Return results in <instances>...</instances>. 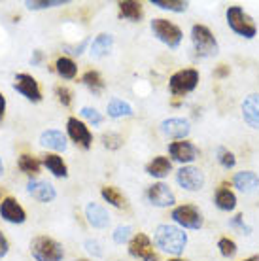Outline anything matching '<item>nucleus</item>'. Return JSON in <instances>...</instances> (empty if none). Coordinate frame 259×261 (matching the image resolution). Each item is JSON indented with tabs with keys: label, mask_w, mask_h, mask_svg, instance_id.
<instances>
[{
	"label": "nucleus",
	"mask_w": 259,
	"mask_h": 261,
	"mask_svg": "<svg viewBox=\"0 0 259 261\" xmlns=\"http://www.w3.org/2000/svg\"><path fill=\"white\" fill-rule=\"evenodd\" d=\"M153 241H156L157 248L170 255H180L188 246V235L184 233V229L169 225V223L157 225L156 233H153Z\"/></svg>",
	"instance_id": "nucleus-1"
},
{
	"label": "nucleus",
	"mask_w": 259,
	"mask_h": 261,
	"mask_svg": "<svg viewBox=\"0 0 259 261\" xmlns=\"http://www.w3.org/2000/svg\"><path fill=\"white\" fill-rule=\"evenodd\" d=\"M31 255L36 261H61L65 257V250L51 237H34L31 241Z\"/></svg>",
	"instance_id": "nucleus-2"
},
{
	"label": "nucleus",
	"mask_w": 259,
	"mask_h": 261,
	"mask_svg": "<svg viewBox=\"0 0 259 261\" xmlns=\"http://www.w3.org/2000/svg\"><path fill=\"white\" fill-rule=\"evenodd\" d=\"M191 42H193L195 53L199 57H214L218 55V40L206 25H193L191 29Z\"/></svg>",
	"instance_id": "nucleus-3"
},
{
	"label": "nucleus",
	"mask_w": 259,
	"mask_h": 261,
	"mask_svg": "<svg viewBox=\"0 0 259 261\" xmlns=\"http://www.w3.org/2000/svg\"><path fill=\"white\" fill-rule=\"evenodd\" d=\"M227 23L233 29V33H237L242 38H253L257 34V27L253 23V19L248 15L240 6H229L227 8Z\"/></svg>",
	"instance_id": "nucleus-4"
},
{
	"label": "nucleus",
	"mask_w": 259,
	"mask_h": 261,
	"mask_svg": "<svg viewBox=\"0 0 259 261\" xmlns=\"http://www.w3.org/2000/svg\"><path fill=\"white\" fill-rule=\"evenodd\" d=\"M199 80L201 76H199V70H195V68H184V70L174 72L169 80L170 93L174 97H184L199 85Z\"/></svg>",
	"instance_id": "nucleus-5"
},
{
	"label": "nucleus",
	"mask_w": 259,
	"mask_h": 261,
	"mask_svg": "<svg viewBox=\"0 0 259 261\" xmlns=\"http://www.w3.org/2000/svg\"><path fill=\"white\" fill-rule=\"evenodd\" d=\"M151 33H153V36H156L159 42L167 44V46L172 47V49H176V47L180 46L182 38H184L180 27L174 25V23L169 19H161V17L151 21Z\"/></svg>",
	"instance_id": "nucleus-6"
},
{
	"label": "nucleus",
	"mask_w": 259,
	"mask_h": 261,
	"mask_svg": "<svg viewBox=\"0 0 259 261\" xmlns=\"http://www.w3.org/2000/svg\"><path fill=\"white\" fill-rule=\"evenodd\" d=\"M170 218L184 229H201L202 223H204L201 210L197 208L195 204H180V206H176L172 210Z\"/></svg>",
	"instance_id": "nucleus-7"
},
{
	"label": "nucleus",
	"mask_w": 259,
	"mask_h": 261,
	"mask_svg": "<svg viewBox=\"0 0 259 261\" xmlns=\"http://www.w3.org/2000/svg\"><path fill=\"white\" fill-rule=\"evenodd\" d=\"M176 182L186 191H201L204 188V172L197 167H191V165L182 167L176 172Z\"/></svg>",
	"instance_id": "nucleus-8"
},
{
	"label": "nucleus",
	"mask_w": 259,
	"mask_h": 261,
	"mask_svg": "<svg viewBox=\"0 0 259 261\" xmlns=\"http://www.w3.org/2000/svg\"><path fill=\"white\" fill-rule=\"evenodd\" d=\"M13 89L23 95L27 100L31 102H40L42 100V91H40V85L36 82V78H33L31 74H25L21 72L13 78Z\"/></svg>",
	"instance_id": "nucleus-9"
},
{
	"label": "nucleus",
	"mask_w": 259,
	"mask_h": 261,
	"mask_svg": "<svg viewBox=\"0 0 259 261\" xmlns=\"http://www.w3.org/2000/svg\"><path fill=\"white\" fill-rule=\"evenodd\" d=\"M129 254L135 257V259L140 261H157V254L153 252V246H151V241H149L148 235L144 233H136L129 242Z\"/></svg>",
	"instance_id": "nucleus-10"
},
{
	"label": "nucleus",
	"mask_w": 259,
	"mask_h": 261,
	"mask_svg": "<svg viewBox=\"0 0 259 261\" xmlns=\"http://www.w3.org/2000/svg\"><path fill=\"white\" fill-rule=\"evenodd\" d=\"M146 195H148V201L157 206V208H167V206H172L176 202V197L172 193L167 184H153V186H149L148 191H146Z\"/></svg>",
	"instance_id": "nucleus-11"
},
{
	"label": "nucleus",
	"mask_w": 259,
	"mask_h": 261,
	"mask_svg": "<svg viewBox=\"0 0 259 261\" xmlns=\"http://www.w3.org/2000/svg\"><path fill=\"white\" fill-rule=\"evenodd\" d=\"M66 130H68V137L78 144V146H82L85 150L91 148L93 135H91L89 127H87L84 121H80L78 118H68V121H66Z\"/></svg>",
	"instance_id": "nucleus-12"
},
{
	"label": "nucleus",
	"mask_w": 259,
	"mask_h": 261,
	"mask_svg": "<svg viewBox=\"0 0 259 261\" xmlns=\"http://www.w3.org/2000/svg\"><path fill=\"white\" fill-rule=\"evenodd\" d=\"M169 153L178 163H193L195 159L199 157V148L193 142L178 140V142H172L169 146Z\"/></svg>",
	"instance_id": "nucleus-13"
},
{
	"label": "nucleus",
	"mask_w": 259,
	"mask_h": 261,
	"mask_svg": "<svg viewBox=\"0 0 259 261\" xmlns=\"http://www.w3.org/2000/svg\"><path fill=\"white\" fill-rule=\"evenodd\" d=\"M161 133L174 140H184L191 133V123L184 118H169L161 123Z\"/></svg>",
	"instance_id": "nucleus-14"
},
{
	"label": "nucleus",
	"mask_w": 259,
	"mask_h": 261,
	"mask_svg": "<svg viewBox=\"0 0 259 261\" xmlns=\"http://www.w3.org/2000/svg\"><path fill=\"white\" fill-rule=\"evenodd\" d=\"M0 216H2V220H6L8 223H25L27 220V214L23 206H21L19 202L15 201L13 197H6V199H2L0 202Z\"/></svg>",
	"instance_id": "nucleus-15"
},
{
	"label": "nucleus",
	"mask_w": 259,
	"mask_h": 261,
	"mask_svg": "<svg viewBox=\"0 0 259 261\" xmlns=\"http://www.w3.org/2000/svg\"><path fill=\"white\" fill-rule=\"evenodd\" d=\"M27 191H29V195L36 199L38 202H51L57 197L55 188L49 182H44V180H29Z\"/></svg>",
	"instance_id": "nucleus-16"
},
{
	"label": "nucleus",
	"mask_w": 259,
	"mask_h": 261,
	"mask_svg": "<svg viewBox=\"0 0 259 261\" xmlns=\"http://www.w3.org/2000/svg\"><path fill=\"white\" fill-rule=\"evenodd\" d=\"M85 218H87L91 227L95 229H106L110 225V214L106 212L104 206H100L97 202H87L85 204Z\"/></svg>",
	"instance_id": "nucleus-17"
},
{
	"label": "nucleus",
	"mask_w": 259,
	"mask_h": 261,
	"mask_svg": "<svg viewBox=\"0 0 259 261\" xmlns=\"http://www.w3.org/2000/svg\"><path fill=\"white\" fill-rule=\"evenodd\" d=\"M242 118L252 129L259 130V93H250L242 100Z\"/></svg>",
	"instance_id": "nucleus-18"
},
{
	"label": "nucleus",
	"mask_w": 259,
	"mask_h": 261,
	"mask_svg": "<svg viewBox=\"0 0 259 261\" xmlns=\"http://www.w3.org/2000/svg\"><path fill=\"white\" fill-rule=\"evenodd\" d=\"M235 188L242 193H255L259 191V176L252 170H242V172H237L233 178Z\"/></svg>",
	"instance_id": "nucleus-19"
},
{
	"label": "nucleus",
	"mask_w": 259,
	"mask_h": 261,
	"mask_svg": "<svg viewBox=\"0 0 259 261\" xmlns=\"http://www.w3.org/2000/svg\"><path fill=\"white\" fill-rule=\"evenodd\" d=\"M40 146H44L47 150L65 151L66 150V137L57 129H47L40 135Z\"/></svg>",
	"instance_id": "nucleus-20"
},
{
	"label": "nucleus",
	"mask_w": 259,
	"mask_h": 261,
	"mask_svg": "<svg viewBox=\"0 0 259 261\" xmlns=\"http://www.w3.org/2000/svg\"><path fill=\"white\" fill-rule=\"evenodd\" d=\"M117 10H119V15L123 19L133 21V23H138L144 17L142 4L136 2V0H121V2H117Z\"/></svg>",
	"instance_id": "nucleus-21"
},
{
	"label": "nucleus",
	"mask_w": 259,
	"mask_h": 261,
	"mask_svg": "<svg viewBox=\"0 0 259 261\" xmlns=\"http://www.w3.org/2000/svg\"><path fill=\"white\" fill-rule=\"evenodd\" d=\"M172 170V163L169 161V157L165 155H157L153 157V161H149L148 167H146V172L153 178H165L169 176V172Z\"/></svg>",
	"instance_id": "nucleus-22"
},
{
	"label": "nucleus",
	"mask_w": 259,
	"mask_h": 261,
	"mask_svg": "<svg viewBox=\"0 0 259 261\" xmlns=\"http://www.w3.org/2000/svg\"><path fill=\"white\" fill-rule=\"evenodd\" d=\"M112 46H114V36L102 33L91 42L89 51L93 57H104V55H108L112 51Z\"/></svg>",
	"instance_id": "nucleus-23"
},
{
	"label": "nucleus",
	"mask_w": 259,
	"mask_h": 261,
	"mask_svg": "<svg viewBox=\"0 0 259 261\" xmlns=\"http://www.w3.org/2000/svg\"><path fill=\"white\" fill-rule=\"evenodd\" d=\"M44 167L51 172L53 176H57V178L68 176L66 163L63 161V157L55 155V153H47V155H44Z\"/></svg>",
	"instance_id": "nucleus-24"
},
{
	"label": "nucleus",
	"mask_w": 259,
	"mask_h": 261,
	"mask_svg": "<svg viewBox=\"0 0 259 261\" xmlns=\"http://www.w3.org/2000/svg\"><path fill=\"white\" fill-rule=\"evenodd\" d=\"M214 202H216V206H218L220 210L231 212V210H235V206H237V195H235L229 188H225V186H223V188H220V190L216 191Z\"/></svg>",
	"instance_id": "nucleus-25"
},
{
	"label": "nucleus",
	"mask_w": 259,
	"mask_h": 261,
	"mask_svg": "<svg viewBox=\"0 0 259 261\" xmlns=\"http://www.w3.org/2000/svg\"><path fill=\"white\" fill-rule=\"evenodd\" d=\"M106 112H108V116L114 119L129 118V116H133V106H131L129 102L121 100V98H112L110 102H108Z\"/></svg>",
	"instance_id": "nucleus-26"
},
{
	"label": "nucleus",
	"mask_w": 259,
	"mask_h": 261,
	"mask_svg": "<svg viewBox=\"0 0 259 261\" xmlns=\"http://www.w3.org/2000/svg\"><path fill=\"white\" fill-rule=\"evenodd\" d=\"M82 82H84L87 87H89V91L93 93V95H98V93H102L104 91V80L102 76L98 74L97 70H87L82 76Z\"/></svg>",
	"instance_id": "nucleus-27"
},
{
	"label": "nucleus",
	"mask_w": 259,
	"mask_h": 261,
	"mask_svg": "<svg viewBox=\"0 0 259 261\" xmlns=\"http://www.w3.org/2000/svg\"><path fill=\"white\" fill-rule=\"evenodd\" d=\"M55 66H57V72L59 76L63 80H72L76 78V72H78V66H76V63L70 59V57H59L57 63H55Z\"/></svg>",
	"instance_id": "nucleus-28"
},
{
	"label": "nucleus",
	"mask_w": 259,
	"mask_h": 261,
	"mask_svg": "<svg viewBox=\"0 0 259 261\" xmlns=\"http://www.w3.org/2000/svg\"><path fill=\"white\" fill-rule=\"evenodd\" d=\"M100 195H102V199L108 204H112V206H116V208H125V197L119 193V190L117 188H112V186H106V188H102L100 190Z\"/></svg>",
	"instance_id": "nucleus-29"
},
{
	"label": "nucleus",
	"mask_w": 259,
	"mask_h": 261,
	"mask_svg": "<svg viewBox=\"0 0 259 261\" xmlns=\"http://www.w3.org/2000/svg\"><path fill=\"white\" fill-rule=\"evenodd\" d=\"M17 165H19L21 172H25V174H29V176H36V174L40 172V167H42V163L33 155H21Z\"/></svg>",
	"instance_id": "nucleus-30"
},
{
	"label": "nucleus",
	"mask_w": 259,
	"mask_h": 261,
	"mask_svg": "<svg viewBox=\"0 0 259 261\" xmlns=\"http://www.w3.org/2000/svg\"><path fill=\"white\" fill-rule=\"evenodd\" d=\"M151 6H157L161 8V10H167V12H176V13H182L188 10V2H184V0H151Z\"/></svg>",
	"instance_id": "nucleus-31"
},
{
	"label": "nucleus",
	"mask_w": 259,
	"mask_h": 261,
	"mask_svg": "<svg viewBox=\"0 0 259 261\" xmlns=\"http://www.w3.org/2000/svg\"><path fill=\"white\" fill-rule=\"evenodd\" d=\"M65 4H68V0H27L25 2V6L29 10H33V12H36V10H47V8L55 6H65Z\"/></svg>",
	"instance_id": "nucleus-32"
},
{
	"label": "nucleus",
	"mask_w": 259,
	"mask_h": 261,
	"mask_svg": "<svg viewBox=\"0 0 259 261\" xmlns=\"http://www.w3.org/2000/svg\"><path fill=\"white\" fill-rule=\"evenodd\" d=\"M80 114H82V118L87 119L93 127H98V125H102L104 118H102V114L97 110V108H89V106H84L82 110H80Z\"/></svg>",
	"instance_id": "nucleus-33"
},
{
	"label": "nucleus",
	"mask_w": 259,
	"mask_h": 261,
	"mask_svg": "<svg viewBox=\"0 0 259 261\" xmlns=\"http://www.w3.org/2000/svg\"><path fill=\"white\" fill-rule=\"evenodd\" d=\"M218 161L223 169H233L237 165V157L233 151H229L227 148H218Z\"/></svg>",
	"instance_id": "nucleus-34"
},
{
	"label": "nucleus",
	"mask_w": 259,
	"mask_h": 261,
	"mask_svg": "<svg viewBox=\"0 0 259 261\" xmlns=\"http://www.w3.org/2000/svg\"><path fill=\"white\" fill-rule=\"evenodd\" d=\"M102 144L104 148H108V150H119L123 146V138H121V135H117V133H104Z\"/></svg>",
	"instance_id": "nucleus-35"
},
{
	"label": "nucleus",
	"mask_w": 259,
	"mask_h": 261,
	"mask_svg": "<svg viewBox=\"0 0 259 261\" xmlns=\"http://www.w3.org/2000/svg\"><path fill=\"white\" fill-rule=\"evenodd\" d=\"M218 248H220L223 257H233V255L237 254V242L231 241L229 237H223V239L218 241Z\"/></svg>",
	"instance_id": "nucleus-36"
},
{
	"label": "nucleus",
	"mask_w": 259,
	"mask_h": 261,
	"mask_svg": "<svg viewBox=\"0 0 259 261\" xmlns=\"http://www.w3.org/2000/svg\"><path fill=\"white\" fill-rule=\"evenodd\" d=\"M131 235H133V227L131 225H117L112 239H114L116 244H123V242H129Z\"/></svg>",
	"instance_id": "nucleus-37"
},
{
	"label": "nucleus",
	"mask_w": 259,
	"mask_h": 261,
	"mask_svg": "<svg viewBox=\"0 0 259 261\" xmlns=\"http://www.w3.org/2000/svg\"><path fill=\"white\" fill-rule=\"evenodd\" d=\"M84 246H85V250H87V254L93 255V257H102L104 255L102 244H100L97 239H87Z\"/></svg>",
	"instance_id": "nucleus-38"
},
{
	"label": "nucleus",
	"mask_w": 259,
	"mask_h": 261,
	"mask_svg": "<svg viewBox=\"0 0 259 261\" xmlns=\"http://www.w3.org/2000/svg\"><path fill=\"white\" fill-rule=\"evenodd\" d=\"M55 95H57L59 102H61L63 106L72 105V91L66 87V85H57V87H55Z\"/></svg>",
	"instance_id": "nucleus-39"
},
{
	"label": "nucleus",
	"mask_w": 259,
	"mask_h": 261,
	"mask_svg": "<svg viewBox=\"0 0 259 261\" xmlns=\"http://www.w3.org/2000/svg\"><path fill=\"white\" fill-rule=\"evenodd\" d=\"M8 250H10V244H8V239L2 235V231H0V259L8 254Z\"/></svg>",
	"instance_id": "nucleus-40"
},
{
	"label": "nucleus",
	"mask_w": 259,
	"mask_h": 261,
	"mask_svg": "<svg viewBox=\"0 0 259 261\" xmlns=\"http://www.w3.org/2000/svg\"><path fill=\"white\" fill-rule=\"evenodd\" d=\"M4 114H6V98L0 93V121L4 119Z\"/></svg>",
	"instance_id": "nucleus-41"
},
{
	"label": "nucleus",
	"mask_w": 259,
	"mask_h": 261,
	"mask_svg": "<svg viewBox=\"0 0 259 261\" xmlns=\"http://www.w3.org/2000/svg\"><path fill=\"white\" fill-rule=\"evenodd\" d=\"M40 61H42V51H34L33 59H31V63H33V65H38Z\"/></svg>",
	"instance_id": "nucleus-42"
},
{
	"label": "nucleus",
	"mask_w": 259,
	"mask_h": 261,
	"mask_svg": "<svg viewBox=\"0 0 259 261\" xmlns=\"http://www.w3.org/2000/svg\"><path fill=\"white\" fill-rule=\"evenodd\" d=\"M244 261H259V255H252V257H248V259Z\"/></svg>",
	"instance_id": "nucleus-43"
},
{
	"label": "nucleus",
	"mask_w": 259,
	"mask_h": 261,
	"mask_svg": "<svg viewBox=\"0 0 259 261\" xmlns=\"http://www.w3.org/2000/svg\"><path fill=\"white\" fill-rule=\"evenodd\" d=\"M4 174V165H2V159H0V176Z\"/></svg>",
	"instance_id": "nucleus-44"
},
{
	"label": "nucleus",
	"mask_w": 259,
	"mask_h": 261,
	"mask_svg": "<svg viewBox=\"0 0 259 261\" xmlns=\"http://www.w3.org/2000/svg\"><path fill=\"white\" fill-rule=\"evenodd\" d=\"M2 195H4V190H2V188H0V199H2Z\"/></svg>",
	"instance_id": "nucleus-45"
},
{
	"label": "nucleus",
	"mask_w": 259,
	"mask_h": 261,
	"mask_svg": "<svg viewBox=\"0 0 259 261\" xmlns=\"http://www.w3.org/2000/svg\"><path fill=\"white\" fill-rule=\"evenodd\" d=\"M169 261H184V259H176V257H174V259H169Z\"/></svg>",
	"instance_id": "nucleus-46"
},
{
	"label": "nucleus",
	"mask_w": 259,
	"mask_h": 261,
	"mask_svg": "<svg viewBox=\"0 0 259 261\" xmlns=\"http://www.w3.org/2000/svg\"><path fill=\"white\" fill-rule=\"evenodd\" d=\"M76 261H87V259H76Z\"/></svg>",
	"instance_id": "nucleus-47"
}]
</instances>
